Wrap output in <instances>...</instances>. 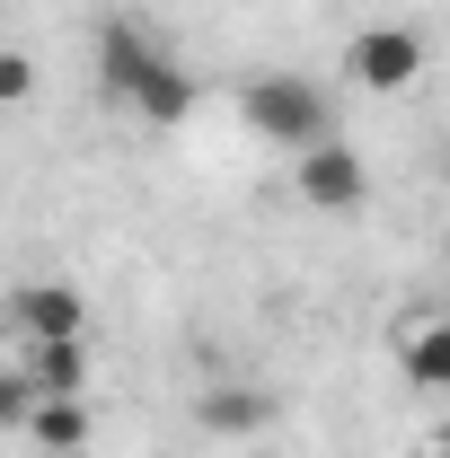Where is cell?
<instances>
[{
  "mask_svg": "<svg viewBox=\"0 0 450 458\" xmlns=\"http://www.w3.org/2000/svg\"><path fill=\"white\" fill-rule=\"evenodd\" d=\"M98 89H107L124 114H142V123H186V114H195L186 62H177L169 45H151L133 18H107V27H98Z\"/></svg>",
  "mask_w": 450,
  "mask_h": 458,
  "instance_id": "6da1fadb",
  "label": "cell"
},
{
  "mask_svg": "<svg viewBox=\"0 0 450 458\" xmlns=\"http://www.w3.org/2000/svg\"><path fill=\"white\" fill-rule=\"evenodd\" d=\"M238 106H247V123H256L274 150H309V141H327V132H336L327 89H309L300 71H256V80L238 89Z\"/></svg>",
  "mask_w": 450,
  "mask_h": 458,
  "instance_id": "7a4b0ae2",
  "label": "cell"
},
{
  "mask_svg": "<svg viewBox=\"0 0 450 458\" xmlns=\"http://www.w3.org/2000/svg\"><path fill=\"white\" fill-rule=\"evenodd\" d=\"M344 80L371 89V98H406V89L424 80V36H415V27H362V36L344 45Z\"/></svg>",
  "mask_w": 450,
  "mask_h": 458,
  "instance_id": "3957f363",
  "label": "cell"
},
{
  "mask_svg": "<svg viewBox=\"0 0 450 458\" xmlns=\"http://www.w3.org/2000/svg\"><path fill=\"white\" fill-rule=\"evenodd\" d=\"M291 194L309 203V212H353L362 194H371V168H362V150L353 141H309V150H291Z\"/></svg>",
  "mask_w": 450,
  "mask_h": 458,
  "instance_id": "277c9868",
  "label": "cell"
},
{
  "mask_svg": "<svg viewBox=\"0 0 450 458\" xmlns=\"http://www.w3.org/2000/svg\"><path fill=\"white\" fill-rule=\"evenodd\" d=\"M0 318H9V335H18V344L89 335V300H80L71 283H18V291H9V309H0Z\"/></svg>",
  "mask_w": 450,
  "mask_h": 458,
  "instance_id": "5b68a950",
  "label": "cell"
},
{
  "mask_svg": "<svg viewBox=\"0 0 450 458\" xmlns=\"http://www.w3.org/2000/svg\"><path fill=\"white\" fill-rule=\"evenodd\" d=\"M18 441H36L45 458H80L98 441V414H89V397H36L27 423H18Z\"/></svg>",
  "mask_w": 450,
  "mask_h": 458,
  "instance_id": "8992f818",
  "label": "cell"
},
{
  "mask_svg": "<svg viewBox=\"0 0 450 458\" xmlns=\"http://www.w3.org/2000/svg\"><path fill=\"white\" fill-rule=\"evenodd\" d=\"M18 370L36 397H89V335H54V344H18Z\"/></svg>",
  "mask_w": 450,
  "mask_h": 458,
  "instance_id": "52a82bcc",
  "label": "cell"
},
{
  "mask_svg": "<svg viewBox=\"0 0 450 458\" xmlns=\"http://www.w3.org/2000/svg\"><path fill=\"white\" fill-rule=\"evenodd\" d=\"M397 370L433 397V388H450V318L442 309H415L406 327H397Z\"/></svg>",
  "mask_w": 450,
  "mask_h": 458,
  "instance_id": "ba28073f",
  "label": "cell"
},
{
  "mask_svg": "<svg viewBox=\"0 0 450 458\" xmlns=\"http://www.w3.org/2000/svg\"><path fill=\"white\" fill-rule=\"evenodd\" d=\"M265 414H274V397H265V388H238V379H212V388L195 397V423H203L212 441H238V432H256Z\"/></svg>",
  "mask_w": 450,
  "mask_h": 458,
  "instance_id": "9c48e42d",
  "label": "cell"
},
{
  "mask_svg": "<svg viewBox=\"0 0 450 458\" xmlns=\"http://www.w3.org/2000/svg\"><path fill=\"white\" fill-rule=\"evenodd\" d=\"M27 98H36V62L18 54V45H0V114H18Z\"/></svg>",
  "mask_w": 450,
  "mask_h": 458,
  "instance_id": "30bf717a",
  "label": "cell"
},
{
  "mask_svg": "<svg viewBox=\"0 0 450 458\" xmlns=\"http://www.w3.org/2000/svg\"><path fill=\"white\" fill-rule=\"evenodd\" d=\"M27 405H36L27 370H18V361H0V432H18V423H27Z\"/></svg>",
  "mask_w": 450,
  "mask_h": 458,
  "instance_id": "8fae6325",
  "label": "cell"
},
{
  "mask_svg": "<svg viewBox=\"0 0 450 458\" xmlns=\"http://www.w3.org/2000/svg\"><path fill=\"white\" fill-rule=\"evenodd\" d=\"M80 458H89V450H80Z\"/></svg>",
  "mask_w": 450,
  "mask_h": 458,
  "instance_id": "7c38bea8",
  "label": "cell"
}]
</instances>
